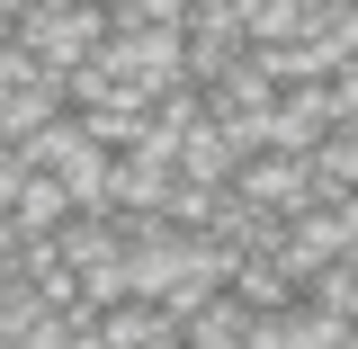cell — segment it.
<instances>
[{
  "instance_id": "obj_1",
  "label": "cell",
  "mask_w": 358,
  "mask_h": 349,
  "mask_svg": "<svg viewBox=\"0 0 358 349\" xmlns=\"http://www.w3.org/2000/svg\"><path fill=\"white\" fill-rule=\"evenodd\" d=\"M18 45H27L45 72L63 81V72L99 63V45H108V9H99V0H27V18H18Z\"/></svg>"
},
{
  "instance_id": "obj_2",
  "label": "cell",
  "mask_w": 358,
  "mask_h": 349,
  "mask_svg": "<svg viewBox=\"0 0 358 349\" xmlns=\"http://www.w3.org/2000/svg\"><path fill=\"white\" fill-rule=\"evenodd\" d=\"M268 117H278V90H268L260 63H233L215 90H206V126L251 162V152H268Z\"/></svg>"
},
{
  "instance_id": "obj_3",
  "label": "cell",
  "mask_w": 358,
  "mask_h": 349,
  "mask_svg": "<svg viewBox=\"0 0 358 349\" xmlns=\"http://www.w3.org/2000/svg\"><path fill=\"white\" fill-rule=\"evenodd\" d=\"M179 63L188 81L215 90L233 63H251V36H242V0H188V36H179Z\"/></svg>"
},
{
  "instance_id": "obj_4",
  "label": "cell",
  "mask_w": 358,
  "mask_h": 349,
  "mask_svg": "<svg viewBox=\"0 0 358 349\" xmlns=\"http://www.w3.org/2000/svg\"><path fill=\"white\" fill-rule=\"evenodd\" d=\"M171 188H179V152L152 134V143H134V152H117V215H162L171 206Z\"/></svg>"
},
{
  "instance_id": "obj_5",
  "label": "cell",
  "mask_w": 358,
  "mask_h": 349,
  "mask_svg": "<svg viewBox=\"0 0 358 349\" xmlns=\"http://www.w3.org/2000/svg\"><path fill=\"white\" fill-rule=\"evenodd\" d=\"M233 197H251L260 215H305L313 206V171L296 162V152H251L242 179H233Z\"/></svg>"
},
{
  "instance_id": "obj_6",
  "label": "cell",
  "mask_w": 358,
  "mask_h": 349,
  "mask_svg": "<svg viewBox=\"0 0 358 349\" xmlns=\"http://www.w3.org/2000/svg\"><path fill=\"white\" fill-rule=\"evenodd\" d=\"M331 260H350V242H341V215H331V206H305V215H287V233H278V269H287L296 287H313Z\"/></svg>"
},
{
  "instance_id": "obj_7",
  "label": "cell",
  "mask_w": 358,
  "mask_h": 349,
  "mask_svg": "<svg viewBox=\"0 0 358 349\" xmlns=\"http://www.w3.org/2000/svg\"><path fill=\"white\" fill-rule=\"evenodd\" d=\"M54 260L72 269V278H126V233H117V215H72L54 233Z\"/></svg>"
},
{
  "instance_id": "obj_8",
  "label": "cell",
  "mask_w": 358,
  "mask_h": 349,
  "mask_svg": "<svg viewBox=\"0 0 358 349\" xmlns=\"http://www.w3.org/2000/svg\"><path fill=\"white\" fill-rule=\"evenodd\" d=\"M331 134V99L322 90H278V117H268V152H296L313 162V143Z\"/></svg>"
},
{
  "instance_id": "obj_9",
  "label": "cell",
  "mask_w": 358,
  "mask_h": 349,
  "mask_svg": "<svg viewBox=\"0 0 358 349\" xmlns=\"http://www.w3.org/2000/svg\"><path fill=\"white\" fill-rule=\"evenodd\" d=\"M224 296H233L242 313H287L296 296H305V287H296V278H287V269H278V260L260 251V260H233V278H224Z\"/></svg>"
},
{
  "instance_id": "obj_10",
  "label": "cell",
  "mask_w": 358,
  "mask_h": 349,
  "mask_svg": "<svg viewBox=\"0 0 358 349\" xmlns=\"http://www.w3.org/2000/svg\"><path fill=\"white\" fill-rule=\"evenodd\" d=\"M179 179H188V188H233V179H242V152H233L215 126H188L179 134Z\"/></svg>"
},
{
  "instance_id": "obj_11",
  "label": "cell",
  "mask_w": 358,
  "mask_h": 349,
  "mask_svg": "<svg viewBox=\"0 0 358 349\" xmlns=\"http://www.w3.org/2000/svg\"><path fill=\"white\" fill-rule=\"evenodd\" d=\"M171 341V322L162 305H143V296H117V305L99 313V349H162Z\"/></svg>"
},
{
  "instance_id": "obj_12",
  "label": "cell",
  "mask_w": 358,
  "mask_h": 349,
  "mask_svg": "<svg viewBox=\"0 0 358 349\" xmlns=\"http://www.w3.org/2000/svg\"><path fill=\"white\" fill-rule=\"evenodd\" d=\"M242 332H251V313L233 305V296H206V305L179 322V349H242Z\"/></svg>"
},
{
  "instance_id": "obj_13",
  "label": "cell",
  "mask_w": 358,
  "mask_h": 349,
  "mask_svg": "<svg viewBox=\"0 0 358 349\" xmlns=\"http://www.w3.org/2000/svg\"><path fill=\"white\" fill-rule=\"evenodd\" d=\"M9 215L27 224V233H63V224H72V197H63V179H27V197H18V206H9Z\"/></svg>"
},
{
  "instance_id": "obj_14",
  "label": "cell",
  "mask_w": 358,
  "mask_h": 349,
  "mask_svg": "<svg viewBox=\"0 0 358 349\" xmlns=\"http://www.w3.org/2000/svg\"><path fill=\"white\" fill-rule=\"evenodd\" d=\"M341 332H350V322H341L331 305H313V296L287 305V349H341Z\"/></svg>"
},
{
  "instance_id": "obj_15",
  "label": "cell",
  "mask_w": 358,
  "mask_h": 349,
  "mask_svg": "<svg viewBox=\"0 0 358 349\" xmlns=\"http://www.w3.org/2000/svg\"><path fill=\"white\" fill-rule=\"evenodd\" d=\"M36 322H45V296H36V287H0V349H27Z\"/></svg>"
},
{
  "instance_id": "obj_16",
  "label": "cell",
  "mask_w": 358,
  "mask_h": 349,
  "mask_svg": "<svg viewBox=\"0 0 358 349\" xmlns=\"http://www.w3.org/2000/svg\"><path fill=\"white\" fill-rule=\"evenodd\" d=\"M27 179H36V152H27V143H0V215L27 197Z\"/></svg>"
},
{
  "instance_id": "obj_17",
  "label": "cell",
  "mask_w": 358,
  "mask_h": 349,
  "mask_svg": "<svg viewBox=\"0 0 358 349\" xmlns=\"http://www.w3.org/2000/svg\"><path fill=\"white\" fill-rule=\"evenodd\" d=\"M322 99H331V126H358V63H341L322 81Z\"/></svg>"
},
{
  "instance_id": "obj_18",
  "label": "cell",
  "mask_w": 358,
  "mask_h": 349,
  "mask_svg": "<svg viewBox=\"0 0 358 349\" xmlns=\"http://www.w3.org/2000/svg\"><path fill=\"white\" fill-rule=\"evenodd\" d=\"M242 349H287V313H251V332H242Z\"/></svg>"
},
{
  "instance_id": "obj_19",
  "label": "cell",
  "mask_w": 358,
  "mask_h": 349,
  "mask_svg": "<svg viewBox=\"0 0 358 349\" xmlns=\"http://www.w3.org/2000/svg\"><path fill=\"white\" fill-rule=\"evenodd\" d=\"M18 18H27V0H0V54L18 45Z\"/></svg>"
},
{
  "instance_id": "obj_20",
  "label": "cell",
  "mask_w": 358,
  "mask_h": 349,
  "mask_svg": "<svg viewBox=\"0 0 358 349\" xmlns=\"http://www.w3.org/2000/svg\"><path fill=\"white\" fill-rule=\"evenodd\" d=\"M341 349H358V332H341Z\"/></svg>"
}]
</instances>
